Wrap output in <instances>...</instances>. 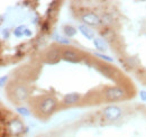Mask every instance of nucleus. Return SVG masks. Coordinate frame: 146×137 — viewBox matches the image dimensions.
<instances>
[{
    "instance_id": "1",
    "label": "nucleus",
    "mask_w": 146,
    "mask_h": 137,
    "mask_svg": "<svg viewBox=\"0 0 146 137\" xmlns=\"http://www.w3.org/2000/svg\"><path fill=\"white\" fill-rule=\"evenodd\" d=\"M57 108V100L54 96H44L40 97L36 103V111L44 117L51 116Z\"/></svg>"
},
{
    "instance_id": "2",
    "label": "nucleus",
    "mask_w": 146,
    "mask_h": 137,
    "mask_svg": "<svg viewBox=\"0 0 146 137\" xmlns=\"http://www.w3.org/2000/svg\"><path fill=\"white\" fill-rule=\"evenodd\" d=\"M105 99L107 101H118L126 97V91L123 86H107L102 92Z\"/></svg>"
},
{
    "instance_id": "3",
    "label": "nucleus",
    "mask_w": 146,
    "mask_h": 137,
    "mask_svg": "<svg viewBox=\"0 0 146 137\" xmlns=\"http://www.w3.org/2000/svg\"><path fill=\"white\" fill-rule=\"evenodd\" d=\"M9 96L14 101H17V102L26 101L29 97V89L25 84H16L11 86L9 91Z\"/></svg>"
},
{
    "instance_id": "4",
    "label": "nucleus",
    "mask_w": 146,
    "mask_h": 137,
    "mask_svg": "<svg viewBox=\"0 0 146 137\" xmlns=\"http://www.w3.org/2000/svg\"><path fill=\"white\" fill-rule=\"evenodd\" d=\"M25 126L24 122L19 118H11L6 122V132L10 136L17 137L24 133Z\"/></svg>"
},
{
    "instance_id": "5",
    "label": "nucleus",
    "mask_w": 146,
    "mask_h": 137,
    "mask_svg": "<svg viewBox=\"0 0 146 137\" xmlns=\"http://www.w3.org/2000/svg\"><path fill=\"white\" fill-rule=\"evenodd\" d=\"M102 115L107 120L110 121H115V120L119 119L123 115V109L119 106L116 104H110L104 108L102 110Z\"/></svg>"
},
{
    "instance_id": "6",
    "label": "nucleus",
    "mask_w": 146,
    "mask_h": 137,
    "mask_svg": "<svg viewBox=\"0 0 146 137\" xmlns=\"http://www.w3.org/2000/svg\"><path fill=\"white\" fill-rule=\"evenodd\" d=\"M81 20L88 27H98V26H100L102 24L101 23V17H99L97 14H94L92 11L83 13L81 15Z\"/></svg>"
},
{
    "instance_id": "7",
    "label": "nucleus",
    "mask_w": 146,
    "mask_h": 137,
    "mask_svg": "<svg viewBox=\"0 0 146 137\" xmlns=\"http://www.w3.org/2000/svg\"><path fill=\"white\" fill-rule=\"evenodd\" d=\"M62 59V50L57 46H52L45 53V62L47 64H56Z\"/></svg>"
},
{
    "instance_id": "8",
    "label": "nucleus",
    "mask_w": 146,
    "mask_h": 137,
    "mask_svg": "<svg viewBox=\"0 0 146 137\" xmlns=\"http://www.w3.org/2000/svg\"><path fill=\"white\" fill-rule=\"evenodd\" d=\"M62 59L70 63H79L81 62V55L80 53L74 51L72 49H64L62 50Z\"/></svg>"
},
{
    "instance_id": "9",
    "label": "nucleus",
    "mask_w": 146,
    "mask_h": 137,
    "mask_svg": "<svg viewBox=\"0 0 146 137\" xmlns=\"http://www.w3.org/2000/svg\"><path fill=\"white\" fill-rule=\"evenodd\" d=\"M81 100V94L78 92H71L66 93L63 97V104L65 106H74Z\"/></svg>"
},
{
    "instance_id": "10",
    "label": "nucleus",
    "mask_w": 146,
    "mask_h": 137,
    "mask_svg": "<svg viewBox=\"0 0 146 137\" xmlns=\"http://www.w3.org/2000/svg\"><path fill=\"white\" fill-rule=\"evenodd\" d=\"M100 36H101V38L105 39L107 43H112V42H115V41H116V37H117L116 32H115L112 28H110V27H105V28L100 32Z\"/></svg>"
},
{
    "instance_id": "11",
    "label": "nucleus",
    "mask_w": 146,
    "mask_h": 137,
    "mask_svg": "<svg viewBox=\"0 0 146 137\" xmlns=\"http://www.w3.org/2000/svg\"><path fill=\"white\" fill-rule=\"evenodd\" d=\"M97 68L101 74H104L106 78H108V79H113V72H115V70L111 68V67L105 64V63H99V64H97V68Z\"/></svg>"
},
{
    "instance_id": "12",
    "label": "nucleus",
    "mask_w": 146,
    "mask_h": 137,
    "mask_svg": "<svg viewBox=\"0 0 146 137\" xmlns=\"http://www.w3.org/2000/svg\"><path fill=\"white\" fill-rule=\"evenodd\" d=\"M79 31H80V33L83 35L87 39H92V41H93V38H94V33L90 29V27H88L87 25L82 24V25L79 26Z\"/></svg>"
},
{
    "instance_id": "13",
    "label": "nucleus",
    "mask_w": 146,
    "mask_h": 137,
    "mask_svg": "<svg viewBox=\"0 0 146 137\" xmlns=\"http://www.w3.org/2000/svg\"><path fill=\"white\" fill-rule=\"evenodd\" d=\"M93 45L98 51H106L107 50V42L102 39L101 37H94L93 38Z\"/></svg>"
},
{
    "instance_id": "14",
    "label": "nucleus",
    "mask_w": 146,
    "mask_h": 137,
    "mask_svg": "<svg viewBox=\"0 0 146 137\" xmlns=\"http://www.w3.org/2000/svg\"><path fill=\"white\" fill-rule=\"evenodd\" d=\"M63 33L65 35V37L70 38V37L75 36V34L78 33V29L72 25H64L63 26Z\"/></svg>"
},
{
    "instance_id": "15",
    "label": "nucleus",
    "mask_w": 146,
    "mask_h": 137,
    "mask_svg": "<svg viewBox=\"0 0 146 137\" xmlns=\"http://www.w3.org/2000/svg\"><path fill=\"white\" fill-rule=\"evenodd\" d=\"M53 39L56 41L57 43H60V44H64V45H69L70 43H71V41L68 38V37H64V36H61V35L58 34H53Z\"/></svg>"
},
{
    "instance_id": "16",
    "label": "nucleus",
    "mask_w": 146,
    "mask_h": 137,
    "mask_svg": "<svg viewBox=\"0 0 146 137\" xmlns=\"http://www.w3.org/2000/svg\"><path fill=\"white\" fill-rule=\"evenodd\" d=\"M16 111L18 112L19 115H21V116H24V117H29L31 116V111H29V109L28 108H26V107H17L16 108Z\"/></svg>"
},
{
    "instance_id": "17",
    "label": "nucleus",
    "mask_w": 146,
    "mask_h": 137,
    "mask_svg": "<svg viewBox=\"0 0 146 137\" xmlns=\"http://www.w3.org/2000/svg\"><path fill=\"white\" fill-rule=\"evenodd\" d=\"M27 28H26V26H24V25H20L18 27H16L15 28V31H14V34L16 37H21V36H24L25 35V31H26Z\"/></svg>"
},
{
    "instance_id": "18",
    "label": "nucleus",
    "mask_w": 146,
    "mask_h": 137,
    "mask_svg": "<svg viewBox=\"0 0 146 137\" xmlns=\"http://www.w3.org/2000/svg\"><path fill=\"white\" fill-rule=\"evenodd\" d=\"M101 23L104 25H106V27H109V25L112 23V17L110 14H104L101 17Z\"/></svg>"
},
{
    "instance_id": "19",
    "label": "nucleus",
    "mask_w": 146,
    "mask_h": 137,
    "mask_svg": "<svg viewBox=\"0 0 146 137\" xmlns=\"http://www.w3.org/2000/svg\"><path fill=\"white\" fill-rule=\"evenodd\" d=\"M94 55H96L97 57H99L100 60L105 61V62H109V63L113 62V59H111L108 55H105V54H101V53H94Z\"/></svg>"
},
{
    "instance_id": "20",
    "label": "nucleus",
    "mask_w": 146,
    "mask_h": 137,
    "mask_svg": "<svg viewBox=\"0 0 146 137\" xmlns=\"http://www.w3.org/2000/svg\"><path fill=\"white\" fill-rule=\"evenodd\" d=\"M139 96H141V99L143 101H146V91L145 90H141L139 91Z\"/></svg>"
},
{
    "instance_id": "21",
    "label": "nucleus",
    "mask_w": 146,
    "mask_h": 137,
    "mask_svg": "<svg viewBox=\"0 0 146 137\" xmlns=\"http://www.w3.org/2000/svg\"><path fill=\"white\" fill-rule=\"evenodd\" d=\"M8 80V76L7 75H3V76H1V80H0V86H5V82Z\"/></svg>"
},
{
    "instance_id": "22",
    "label": "nucleus",
    "mask_w": 146,
    "mask_h": 137,
    "mask_svg": "<svg viewBox=\"0 0 146 137\" xmlns=\"http://www.w3.org/2000/svg\"><path fill=\"white\" fill-rule=\"evenodd\" d=\"M2 35H3L5 38H8V36H9V31H8V29H3V31H2Z\"/></svg>"
},
{
    "instance_id": "23",
    "label": "nucleus",
    "mask_w": 146,
    "mask_h": 137,
    "mask_svg": "<svg viewBox=\"0 0 146 137\" xmlns=\"http://www.w3.org/2000/svg\"><path fill=\"white\" fill-rule=\"evenodd\" d=\"M31 35H32V32L29 29H26L25 31V36H31Z\"/></svg>"
},
{
    "instance_id": "24",
    "label": "nucleus",
    "mask_w": 146,
    "mask_h": 137,
    "mask_svg": "<svg viewBox=\"0 0 146 137\" xmlns=\"http://www.w3.org/2000/svg\"><path fill=\"white\" fill-rule=\"evenodd\" d=\"M40 137H50V136H40Z\"/></svg>"
}]
</instances>
